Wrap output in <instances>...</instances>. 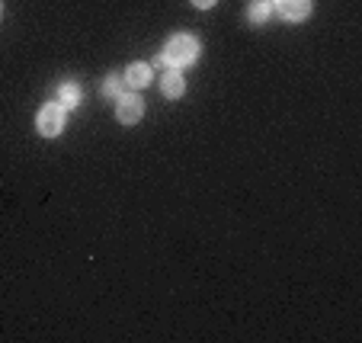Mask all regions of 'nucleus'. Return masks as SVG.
Segmentation results:
<instances>
[{"mask_svg": "<svg viewBox=\"0 0 362 343\" xmlns=\"http://www.w3.org/2000/svg\"><path fill=\"white\" fill-rule=\"evenodd\" d=\"M35 129H39V135H45V138H58L64 132V106L45 103L39 110V116H35Z\"/></svg>", "mask_w": 362, "mask_h": 343, "instance_id": "f03ea898", "label": "nucleus"}, {"mask_svg": "<svg viewBox=\"0 0 362 343\" xmlns=\"http://www.w3.org/2000/svg\"><path fill=\"white\" fill-rule=\"evenodd\" d=\"M0 10H4V7H0Z\"/></svg>", "mask_w": 362, "mask_h": 343, "instance_id": "9b49d317", "label": "nucleus"}, {"mask_svg": "<svg viewBox=\"0 0 362 343\" xmlns=\"http://www.w3.org/2000/svg\"><path fill=\"white\" fill-rule=\"evenodd\" d=\"M196 58H199V39L196 35H186V33L173 35V39L164 45V52H160V62H164L167 68H177V71H183L186 64H192Z\"/></svg>", "mask_w": 362, "mask_h": 343, "instance_id": "f257e3e1", "label": "nucleus"}, {"mask_svg": "<svg viewBox=\"0 0 362 343\" xmlns=\"http://www.w3.org/2000/svg\"><path fill=\"white\" fill-rule=\"evenodd\" d=\"M116 116L122 125H135L144 116V100L138 93H122L116 100Z\"/></svg>", "mask_w": 362, "mask_h": 343, "instance_id": "7ed1b4c3", "label": "nucleus"}, {"mask_svg": "<svg viewBox=\"0 0 362 343\" xmlns=\"http://www.w3.org/2000/svg\"><path fill=\"white\" fill-rule=\"evenodd\" d=\"M273 7L279 10L282 20L288 23H301L311 16V10H315V0H273Z\"/></svg>", "mask_w": 362, "mask_h": 343, "instance_id": "20e7f679", "label": "nucleus"}, {"mask_svg": "<svg viewBox=\"0 0 362 343\" xmlns=\"http://www.w3.org/2000/svg\"><path fill=\"white\" fill-rule=\"evenodd\" d=\"M125 83L129 87H135V90H141V87H148L151 83V77H154V71H151V64H144V62H135V64H129L125 68Z\"/></svg>", "mask_w": 362, "mask_h": 343, "instance_id": "39448f33", "label": "nucleus"}, {"mask_svg": "<svg viewBox=\"0 0 362 343\" xmlns=\"http://www.w3.org/2000/svg\"><path fill=\"white\" fill-rule=\"evenodd\" d=\"M160 90H164L167 100H177V96L186 93V81H183V71L170 68L164 77H160Z\"/></svg>", "mask_w": 362, "mask_h": 343, "instance_id": "423d86ee", "label": "nucleus"}, {"mask_svg": "<svg viewBox=\"0 0 362 343\" xmlns=\"http://www.w3.org/2000/svg\"><path fill=\"white\" fill-rule=\"evenodd\" d=\"M125 87H129V83H125L122 74H110V77H106V83H103V96H110V100H119V96L125 93Z\"/></svg>", "mask_w": 362, "mask_h": 343, "instance_id": "1a4fd4ad", "label": "nucleus"}, {"mask_svg": "<svg viewBox=\"0 0 362 343\" xmlns=\"http://www.w3.org/2000/svg\"><path fill=\"white\" fill-rule=\"evenodd\" d=\"M81 87H77V83H62V87H58V100L55 103L58 106H64V110H71V106H81Z\"/></svg>", "mask_w": 362, "mask_h": 343, "instance_id": "0eeeda50", "label": "nucleus"}, {"mask_svg": "<svg viewBox=\"0 0 362 343\" xmlns=\"http://www.w3.org/2000/svg\"><path fill=\"white\" fill-rule=\"evenodd\" d=\"M247 16H250L253 26H263V23L273 16V0H253L250 10H247Z\"/></svg>", "mask_w": 362, "mask_h": 343, "instance_id": "6e6552de", "label": "nucleus"}, {"mask_svg": "<svg viewBox=\"0 0 362 343\" xmlns=\"http://www.w3.org/2000/svg\"><path fill=\"white\" fill-rule=\"evenodd\" d=\"M218 0H192V7H199V10H209V7H215Z\"/></svg>", "mask_w": 362, "mask_h": 343, "instance_id": "9d476101", "label": "nucleus"}]
</instances>
